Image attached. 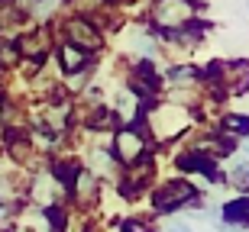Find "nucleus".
Returning a JSON list of instances; mask_svg holds the SVG:
<instances>
[{"label": "nucleus", "instance_id": "obj_9", "mask_svg": "<svg viewBox=\"0 0 249 232\" xmlns=\"http://www.w3.org/2000/svg\"><path fill=\"white\" fill-rule=\"evenodd\" d=\"M194 77H197V71H194V68H175V71H168V81H175V84L194 81Z\"/></svg>", "mask_w": 249, "mask_h": 232}, {"label": "nucleus", "instance_id": "obj_2", "mask_svg": "<svg viewBox=\"0 0 249 232\" xmlns=\"http://www.w3.org/2000/svg\"><path fill=\"white\" fill-rule=\"evenodd\" d=\"M146 152V142H142V132L139 129H120L117 132V158L120 161H136L139 155Z\"/></svg>", "mask_w": 249, "mask_h": 232}, {"label": "nucleus", "instance_id": "obj_5", "mask_svg": "<svg viewBox=\"0 0 249 232\" xmlns=\"http://www.w3.org/2000/svg\"><path fill=\"white\" fill-rule=\"evenodd\" d=\"M58 58H62V68H65V71H78V68L88 65V55H84L78 46H65Z\"/></svg>", "mask_w": 249, "mask_h": 232}, {"label": "nucleus", "instance_id": "obj_6", "mask_svg": "<svg viewBox=\"0 0 249 232\" xmlns=\"http://www.w3.org/2000/svg\"><path fill=\"white\" fill-rule=\"evenodd\" d=\"M223 216L230 219V223H249V200H236L223 210Z\"/></svg>", "mask_w": 249, "mask_h": 232}, {"label": "nucleus", "instance_id": "obj_10", "mask_svg": "<svg viewBox=\"0 0 249 232\" xmlns=\"http://www.w3.org/2000/svg\"><path fill=\"white\" fill-rule=\"evenodd\" d=\"M120 232H149V229L139 223V219H126V223L120 226Z\"/></svg>", "mask_w": 249, "mask_h": 232}, {"label": "nucleus", "instance_id": "obj_8", "mask_svg": "<svg viewBox=\"0 0 249 232\" xmlns=\"http://www.w3.org/2000/svg\"><path fill=\"white\" fill-rule=\"evenodd\" d=\"M223 129L236 132V136H246L249 132V116H227V120H223Z\"/></svg>", "mask_w": 249, "mask_h": 232}, {"label": "nucleus", "instance_id": "obj_11", "mask_svg": "<svg viewBox=\"0 0 249 232\" xmlns=\"http://www.w3.org/2000/svg\"><path fill=\"white\" fill-rule=\"evenodd\" d=\"M162 232H191V226H188V223H181V219H175V223H168Z\"/></svg>", "mask_w": 249, "mask_h": 232}, {"label": "nucleus", "instance_id": "obj_1", "mask_svg": "<svg viewBox=\"0 0 249 232\" xmlns=\"http://www.w3.org/2000/svg\"><path fill=\"white\" fill-rule=\"evenodd\" d=\"M191 197H194V187L188 184V181H168L156 194V210H162V213H165V210H178V206L188 203Z\"/></svg>", "mask_w": 249, "mask_h": 232}, {"label": "nucleus", "instance_id": "obj_3", "mask_svg": "<svg viewBox=\"0 0 249 232\" xmlns=\"http://www.w3.org/2000/svg\"><path fill=\"white\" fill-rule=\"evenodd\" d=\"M188 16H191V7L185 0H162V7H159V19L168 23L172 29L188 26Z\"/></svg>", "mask_w": 249, "mask_h": 232}, {"label": "nucleus", "instance_id": "obj_7", "mask_svg": "<svg viewBox=\"0 0 249 232\" xmlns=\"http://www.w3.org/2000/svg\"><path fill=\"white\" fill-rule=\"evenodd\" d=\"M230 181L236 187H243V190H249V165L246 161H236V165L230 168Z\"/></svg>", "mask_w": 249, "mask_h": 232}, {"label": "nucleus", "instance_id": "obj_4", "mask_svg": "<svg viewBox=\"0 0 249 232\" xmlns=\"http://www.w3.org/2000/svg\"><path fill=\"white\" fill-rule=\"evenodd\" d=\"M68 39H71V46H78V48H97L101 46V36L94 32L91 26H84V23H71L68 26Z\"/></svg>", "mask_w": 249, "mask_h": 232}, {"label": "nucleus", "instance_id": "obj_12", "mask_svg": "<svg viewBox=\"0 0 249 232\" xmlns=\"http://www.w3.org/2000/svg\"><path fill=\"white\" fill-rule=\"evenodd\" d=\"M17 232H29V229H17Z\"/></svg>", "mask_w": 249, "mask_h": 232}]
</instances>
